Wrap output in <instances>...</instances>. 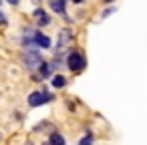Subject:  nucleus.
<instances>
[{"label":"nucleus","mask_w":147,"mask_h":145,"mask_svg":"<svg viewBox=\"0 0 147 145\" xmlns=\"http://www.w3.org/2000/svg\"><path fill=\"white\" fill-rule=\"evenodd\" d=\"M22 61H24V65L28 67V69H38L45 61H42V55L38 53V51H34V49H26L24 53H22Z\"/></svg>","instance_id":"f257e3e1"},{"label":"nucleus","mask_w":147,"mask_h":145,"mask_svg":"<svg viewBox=\"0 0 147 145\" xmlns=\"http://www.w3.org/2000/svg\"><path fill=\"white\" fill-rule=\"evenodd\" d=\"M85 57L79 53V51H71L69 53V57H67V67L73 71V73H79V71H83L85 69Z\"/></svg>","instance_id":"f03ea898"},{"label":"nucleus","mask_w":147,"mask_h":145,"mask_svg":"<svg viewBox=\"0 0 147 145\" xmlns=\"http://www.w3.org/2000/svg\"><path fill=\"white\" fill-rule=\"evenodd\" d=\"M55 97L49 93V91H34V93H30L28 95V105L30 107H38V105H45V103H49V101H53Z\"/></svg>","instance_id":"7ed1b4c3"},{"label":"nucleus","mask_w":147,"mask_h":145,"mask_svg":"<svg viewBox=\"0 0 147 145\" xmlns=\"http://www.w3.org/2000/svg\"><path fill=\"white\" fill-rule=\"evenodd\" d=\"M32 47H34V49H36V47L49 49V47H51V38H47L45 34H40L38 30H34V32H32Z\"/></svg>","instance_id":"20e7f679"},{"label":"nucleus","mask_w":147,"mask_h":145,"mask_svg":"<svg viewBox=\"0 0 147 145\" xmlns=\"http://www.w3.org/2000/svg\"><path fill=\"white\" fill-rule=\"evenodd\" d=\"M71 36H73V34H71V30H67V28H65V30H61V32H59V42H57V49H55V51H57V53H61V51L67 47V42L71 40Z\"/></svg>","instance_id":"39448f33"},{"label":"nucleus","mask_w":147,"mask_h":145,"mask_svg":"<svg viewBox=\"0 0 147 145\" xmlns=\"http://www.w3.org/2000/svg\"><path fill=\"white\" fill-rule=\"evenodd\" d=\"M34 20H36L38 26H47V24H51V16H49L42 8H36V10H34Z\"/></svg>","instance_id":"423d86ee"},{"label":"nucleus","mask_w":147,"mask_h":145,"mask_svg":"<svg viewBox=\"0 0 147 145\" xmlns=\"http://www.w3.org/2000/svg\"><path fill=\"white\" fill-rule=\"evenodd\" d=\"M49 4H51V10L65 14V6H67V0H49Z\"/></svg>","instance_id":"0eeeda50"},{"label":"nucleus","mask_w":147,"mask_h":145,"mask_svg":"<svg viewBox=\"0 0 147 145\" xmlns=\"http://www.w3.org/2000/svg\"><path fill=\"white\" fill-rule=\"evenodd\" d=\"M38 73H40V77H42V79H47V77H51V73H53V67H51L49 63H42V65L38 67Z\"/></svg>","instance_id":"6e6552de"},{"label":"nucleus","mask_w":147,"mask_h":145,"mask_svg":"<svg viewBox=\"0 0 147 145\" xmlns=\"http://www.w3.org/2000/svg\"><path fill=\"white\" fill-rule=\"evenodd\" d=\"M51 83H53V87H57V89H63V87L67 85V79H65L63 75H55Z\"/></svg>","instance_id":"1a4fd4ad"},{"label":"nucleus","mask_w":147,"mask_h":145,"mask_svg":"<svg viewBox=\"0 0 147 145\" xmlns=\"http://www.w3.org/2000/svg\"><path fill=\"white\" fill-rule=\"evenodd\" d=\"M49 143H51V145H65V139H63V135H59V133H51Z\"/></svg>","instance_id":"9d476101"},{"label":"nucleus","mask_w":147,"mask_h":145,"mask_svg":"<svg viewBox=\"0 0 147 145\" xmlns=\"http://www.w3.org/2000/svg\"><path fill=\"white\" fill-rule=\"evenodd\" d=\"M79 145H93V135H91V133H87V135L79 141Z\"/></svg>","instance_id":"9b49d317"},{"label":"nucleus","mask_w":147,"mask_h":145,"mask_svg":"<svg viewBox=\"0 0 147 145\" xmlns=\"http://www.w3.org/2000/svg\"><path fill=\"white\" fill-rule=\"evenodd\" d=\"M113 12H115V6H111V8H107V10H105V12H103L101 16H103V18H107V16H111Z\"/></svg>","instance_id":"f8f14e48"},{"label":"nucleus","mask_w":147,"mask_h":145,"mask_svg":"<svg viewBox=\"0 0 147 145\" xmlns=\"http://www.w3.org/2000/svg\"><path fill=\"white\" fill-rule=\"evenodd\" d=\"M8 20H6V16H4V12H0V24H6Z\"/></svg>","instance_id":"ddd939ff"},{"label":"nucleus","mask_w":147,"mask_h":145,"mask_svg":"<svg viewBox=\"0 0 147 145\" xmlns=\"http://www.w3.org/2000/svg\"><path fill=\"white\" fill-rule=\"evenodd\" d=\"M6 2H8V4H14V6H16V4L20 2V0H6Z\"/></svg>","instance_id":"4468645a"},{"label":"nucleus","mask_w":147,"mask_h":145,"mask_svg":"<svg viewBox=\"0 0 147 145\" xmlns=\"http://www.w3.org/2000/svg\"><path fill=\"white\" fill-rule=\"evenodd\" d=\"M73 2H75V4H81V2H85V0H73Z\"/></svg>","instance_id":"2eb2a0df"},{"label":"nucleus","mask_w":147,"mask_h":145,"mask_svg":"<svg viewBox=\"0 0 147 145\" xmlns=\"http://www.w3.org/2000/svg\"><path fill=\"white\" fill-rule=\"evenodd\" d=\"M103 2H107V4H111V2H113V0H103Z\"/></svg>","instance_id":"dca6fc26"},{"label":"nucleus","mask_w":147,"mask_h":145,"mask_svg":"<svg viewBox=\"0 0 147 145\" xmlns=\"http://www.w3.org/2000/svg\"><path fill=\"white\" fill-rule=\"evenodd\" d=\"M0 139H2V133H0Z\"/></svg>","instance_id":"f3484780"},{"label":"nucleus","mask_w":147,"mask_h":145,"mask_svg":"<svg viewBox=\"0 0 147 145\" xmlns=\"http://www.w3.org/2000/svg\"><path fill=\"white\" fill-rule=\"evenodd\" d=\"M26 145H30V143H26Z\"/></svg>","instance_id":"a211bd4d"},{"label":"nucleus","mask_w":147,"mask_h":145,"mask_svg":"<svg viewBox=\"0 0 147 145\" xmlns=\"http://www.w3.org/2000/svg\"><path fill=\"white\" fill-rule=\"evenodd\" d=\"M0 2H2V0H0Z\"/></svg>","instance_id":"6ab92c4d"}]
</instances>
